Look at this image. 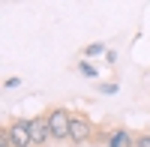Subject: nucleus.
I'll list each match as a JSON object with an SVG mask.
<instances>
[{
  "label": "nucleus",
  "instance_id": "obj_7",
  "mask_svg": "<svg viewBox=\"0 0 150 147\" xmlns=\"http://www.w3.org/2000/svg\"><path fill=\"white\" fill-rule=\"evenodd\" d=\"M78 72H81V75H87V78H96V69L87 63V60H81V63H78Z\"/></svg>",
  "mask_w": 150,
  "mask_h": 147
},
{
  "label": "nucleus",
  "instance_id": "obj_6",
  "mask_svg": "<svg viewBox=\"0 0 150 147\" xmlns=\"http://www.w3.org/2000/svg\"><path fill=\"white\" fill-rule=\"evenodd\" d=\"M102 51H105V45H102V42H90V45L84 48V54H87V57H96V54H102Z\"/></svg>",
  "mask_w": 150,
  "mask_h": 147
},
{
  "label": "nucleus",
  "instance_id": "obj_10",
  "mask_svg": "<svg viewBox=\"0 0 150 147\" xmlns=\"http://www.w3.org/2000/svg\"><path fill=\"white\" fill-rule=\"evenodd\" d=\"M0 147H12V141H9V132H6V129L0 132Z\"/></svg>",
  "mask_w": 150,
  "mask_h": 147
},
{
  "label": "nucleus",
  "instance_id": "obj_9",
  "mask_svg": "<svg viewBox=\"0 0 150 147\" xmlns=\"http://www.w3.org/2000/svg\"><path fill=\"white\" fill-rule=\"evenodd\" d=\"M18 84H21V78H18V75H12V78H6V81H3V87H6V90H12V87H18Z\"/></svg>",
  "mask_w": 150,
  "mask_h": 147
},
{
  "label": "nucleus",
  "instance_id": "obj_2",
  "mask_svg": "<svg viewBox=\"0 0 150 147\" xmlns=\"http://www.w3.org/2000/svg\"><path fill=\"white\" fill-rule=\"evenodd\" d=\"M90 138H93V123L84 114L75 111L69 117V144H87Z\"/></svg>",
  "mask_w": 150,
  "mask_h": 147
},
{
  "label": "nucleus",
  "instance_id": "obj_8",
  "mask_svg": "<svg viewBox=\"0 0 150 147\" xmlns=\"http://www.w3.org/2000/svg\"><path fill=\"white\" fill-rule=\"evenodd\" d=\"M135 147H150V132H141V135H135Z\"/></svg>",
  "mask_w": 150,
  "mask_h": 147
},
{
  "label": "nucleus",
  "instance_id": "obj_3",
  "mask_svg": "<svg viewBox=\"0 0 150 147\" xmlns=\"http://www.w3.org/2000/svg\"><path fill=\"white\" fill-rule=\"evenodd\" d=\"M9 132V141L12 147H33V135H30V120H12V123L6 126Z\"/></svg>",
  "mask_w": 150,
  "mask_h": 147
},
{
  "label": "nucleus",
  "instance_id": "obj_4",
  "mask_svg": "<svg viewBox=\"0 0 150 147\" xmlns=\"http://www.w3.org/2000/svg\"><path fill=\"white\" fill-rule=\"evenodd\" d=\"M30 135L33 147H45V141H51V129H48V114H39L30 120Z\"/></svg>",
  "mask_w": 150,
  "mask_h": 147
},
{
  "label": "nucleus",
  "instance_id": "obj_1",
  "mask_svg": "<svg viewBox=\"0 0 150 147\" xmlns=\"http://www.w3.org/2000/svg\"><path fill=\"white\" fill-rule=\"evenodd\" d=\"M69 111L66 108H51L48 111V129H51L54 141H69Z\"/></svg>",
  "mask_w": 150,
  "mask_h": 147
},
{
  "label": "nucleus",
  "instance_id": "obj_5",
  "mask_svg": "<svg viewBox=\"0 0 150 147\" xmlns=\"http://www.w3.org/2000/svg\"><path fill=\"white\" fill-rule=\"evenodd\" d=\"M108 147H135V135L126 129V126H117V129H111L108 132Z\"/></svg>",
  "mask_w": 150,
  "mask_h": 147
},
{
  "label": "nucleus",
  "instance_id": "obj_11",
  "mask_svg": "<svg viewBox=\"0 0 150 147\" xmlns=\"http://www.w3.org/2000/svg\"><path fill=\"white\" fill-rule=\"evenodd\" d=\"M99 90H102V93H114V90H117V84H114V81H111V84H102Z\"/></svg>",
  "mask_w": 150,
  "mask_h": 147
}]
</instances>
